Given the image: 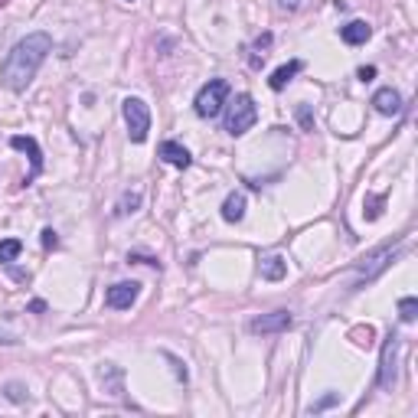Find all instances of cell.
<instances>
[{
  "instance_id": "7",
  "label": "cell",
  "mask_w": 418,
  "mask_h": 418,
  "mask_svg": "<svg viewBox=\"0 0 418 418\" xmlns=\"http://www.w3.org/2000/svg\"><path fill=\"white\" fill-rule=\"evenodd\" d=\"M10 147H13V151H27V154H29V163H33V170H29V177L23 180V187H29V183H33L39 173H43V151H39L36 137H29V134H13V137H10Z\"/></svg>"
},
{
  "instance_id": "11",
  "label": "cell",
  "mask_w": 418,
  "mask_h": 418,
  "mask_svg": "<svg viewBox=\"0 0 418 418\" xmlns=\"http://www.w3.org/2000/svg\"><path fill=\"white\" fill-rule=\"evenodd\" d=\"M370 36H372V27L366 20H350L346 27H340V39L346 46H363Z\"/></svg>"
},
{
  "instance_id": "12",
  "label": "cell",
  "mask_w": 418,
  "mask_h": 418,
  "mask_svg": "<svg viewBox=\"0 0 418 418\" xmlns=\"http://www.w3.org/2000/svg\"><path fill=\"white\" fill-rule=\"evenodd\" d=\"M372 108L379 114H399L402 112V95L396 88H379V92L372 95Z\"/></svg>"
},
{
  "instance_id": "2",
  "label": "cell",
  "mask_w": 418,
  "mask_h": 418,
  "mask_svg": "<svg viewBox=\"0 0 418 418\" xmlns=\"http://www.w3.org/2000/svg\"><path fill=\"white\" fill-rule=\"evenodd\" d=\"M121 114H124V124H128V137L134 144H144L147 134H151V108L144 98H124L121 102Z\"/></svg>"
},
{
  "instance_id": "22",
  "label": "cell",
  "mask_w": 418,
  "mask_h": 418,
  "mask_svg": "<svg viewBox=\"0 0 418 418\" xmlns=\"http://www.w3.org/2000/svg\"><path fill=\"white\" fill-rule=\"evenodd\" d=\"M350 337H353V340H356V343H360V346H370V343H372V337H376V333H372V327H370V323H366V327H356V330H353Z\"/></svg>"
},
{
  "instance_id": "32",
  "label": "cell",
  "mask_w": 418,
  "mask_h": 418,
  "mask_svg": "<svg viewBox=\"0 0 418 418\" xmlns=\"http://www.w3.org/2000/svg\"><path fill=\"white\" fill-rule=\"evenodd\" d=\"M128 4H134V0H128Z\"/></svg>"
},
{
  "instance_id": "31",
  "label": "cell",
  "mask_w": 418,
  "mask_h": 418,
  "mask_svg": "<svg viewBox=\"0 0 418 418\" xmlns=\"http://www.w3.org/2000/svg\"><path fill=\"white\" fill-rule=\"evenodd\" d=\"M29 311H36V314H43V311H46V304H43V301H33V304H29Z\"/></svg>"
},
{
  "instance_id": "17",
  "label": "cell",
  "mask_w": 418,
  "mask_h": 418,
  "mask_svg": "<svg viewBox=\"0 0 418 418\" xmlns=\"http://www.w3.org/2000/svg\"><path fill=\"white\" fill-rule=\"evenodd\" d=\"M98 379H102V386L112 392V396H121V370H118V366L104 363L102 370H98Z\"/></svg>"
},
{
  "instance_id": "19",
  "label": "cell",
  "mask_w": 418,
  "mask_h": 418,
  "mask_svg": "<svg viewBox=\"0 0 418 418\" xmlns=\"http://www.w3.org/2000/svg\"><path fill=\"white\" fill-rule=\"evenodd\" d=\"M399 317H402V323H415V317H418V301L415 297H402L399 301Z\"/></svg>"
},
{
  "instance_id": "24",
  "label": "cell",
  "mask_w": 418,
  "mask_h": 418,
  "mask_svg": "<svg viewBox=\"0 0 418 418\" xmlns=\"http://www.w3.org/2000/svg\"><path fill=\"white\" fill-rule=\"evenodd\" d=\"M297 121H301V128H304V131H314V118H311V108H307V104H301V108H297Z\"/></svg>"
},
{
  "instance_id": "5",
  "label": "cell",
  "mask_w": 418,
  "mask_h": 418,
  "mask_svg": "<svg viewBox=\"0 0 418 418\" xmlns=\"http://www.w3.org/2000/svg\"><path fill=\"white\" fill-rule=\"evenodd\" d=\"M399 346H402V337L399 333H389V340L382 346V356H379V389H392L396 386V363H399Z\"/></svg>"
},
{
  "instance_id": "25",
  "label": "cell",
  "mask_w": 418,
  "mask_h": 418,
  "mask_svg": "<svg viewBox=\"0 0 418 418\" xmlns=\"http://www.w3.org/2000/svg\"><path fill=\"white\" fill-rule=\"evenodd\" d=\"M128 262H137V265H154V268H161V262H157V258H151V255H137V252H131V255H128Z\"/></svg>"
},
{
  "instance_id": "10",
  "label": "cell",
  "mask_w": 418,
  "mask_h": 418,
  "mask_svg": "<svg viewBox=\"0 0 418 418\" xmlns=\"http://www.w3.org/2000/svg\"><path fill=\"white\" fill-rule=\"evenodd\" d=\"M392 258H396V252H392L389 245H382V248H376L370 258H363V265H360V271H363V278L370 281V278H376L382 271V268L389 265Z\"/></svg>"
},
{
  "instance_id": "3",
  "label": "cell",
  "mask_w": 418,
  "mask_h": 418,
  "mask_svg": "<svg viewBox=\"0 0 418 418\" xmlns=\"http://www.w3.org/2000/svg\"><path fill=\"white\" fill-rule=\"evenodd\" d=\"M255 121H258V108H255V102H252V95L238 92L226 108V131L232 134V137H238V134H245Z\"/></svg>"
},
{
  "instance_id": "4",
  "label": "cell",
  "mask_w": 418,
  "mask_h": 418,
  "mask_svg": "<svg viewBox=\"0 0 418 418\" xmlns=\"http://www.w3.org/2000/svg\"><path fill=\"white\" fill-rule=\"evenodd\" d=\"M226 98H229V82H226V79H209L206 86L196 92V102H193V108H196V114H200V118H216V114L222 112Z\"/></svg>"
},
{
  "instance_id": "26",
  "label": "cell",
  "mask_w": 418,
  "mask_h": 418,
  "mask_svg": "<svg viewBox=\"0 0 418 418\" xmlns=\"http://www.w3.org/2000/svg\"><path fill=\"white\" fill-rule=\"evenodd\" d=\"M7 396H10L13 402H23V386H20V382H10V386H7Z\"/></svg>"
},
{
  "instance_id": "13",
  "label": "cell",
  "mask_w": 418,
  "mask_h": 418,
  "mask_svg": "<svg viewBox=\"0 0 418 418\" xmlns=\"http://www.w3.org/2000/svg\"><path fill=\"white\" fill-rule=\"evenodd\" d=\"M301 69H304V62H301V59H291L288 66L275 69V72H271V79H268V86H271V92H281V88H285L288 82H291V79H295L297 72H301Z\"/></svg>"
},
{
  "instance_id": "15",
  "label": "cell",
  "mask_w": 418,
  "mask_h": 418,
  "mask_svg": "<svg viewBox=\"0 0 418 418\" xmlns=\"http://www.w3.org/2000/svg\"><path fill=\"white\" fill-rule=\"evenodd\" d=\"M245 216V193H229L222 203V219L226 222H242Z\"/></svg>"
},
{
  "instance_id": "8",
  "label": "cell",
  "mask_w": 418,
  "mask_h": 418,
  "mask_svg": "<svg viewBox=\"0 0 418 418\" xmlns=\"http://www.w3.org/2000/svg\"><path fill=\"white\" fill-rule=\"evenodd\" d=\"M137 295H141V285H137V281H118V285H112L104 291V304L114 307V311H128V307L137 301Z\"/></svg>"
},
{
  "instance_id": "16",
  "label": "cell",
  "mask_w": 418,
  "mask_h": 418,
  "mask_svg": "<svg viewBox=\"0 0 418 418\" xmlns=\"http://www.w3.org/2000/svg\"><path fill=\"white\" fill-rule=\"evenodd\" d=\"M271 33H262V36L255 39V46H252V56H248V66L252 69H262L265 66V59H268V49H271Z\"/></svg>"
},
{
  "instance_id": "1",
  "label": "cell",
  "mask_w": 418,
  "mask_h": 418,
  "mask_svg": "<svg viewBox=\"0 0 418 418\" xmlns=\"http://www.w3.org/2000/svg\"><path fill=\"white\" fill-rule=\"evenodd\" d=\"M53 53V39L49 33H29L27 39H20L17 46L10 49L7 62L0 69V82L10 92H27V86L33 82V76L39 72L43 59Z\"/></svg>"
},
{
  "instance_id": "27",
  "label": "cell",
  "mask_w": 418,
  "mask_h": 418,
  "mask_svg": "<svg viewBox=\"0 0 418 418\" xmlns=\"http://www.w3.org/2000/svg\"><path fill=\"white\" fill-rule=\"evenodd\" d=\"M43 245H46V248H56L59 245V238H56V232H53V229H43Z\"/></svg>"
},
{
  "instance_id": "18",
  "label": "cell",
  "mask_w": 418,
  "mask_h": 418,
  "mask_svg": "<svg viewBox=\"0 0 418 418\" xmlns=\"http://www.w3.org/2000/svg\"><path fill=\"white\" fill-rule=\"evenodd\" d=\"M20 252H23V242H20V238H4V242H0V265L17 262Z\"/></svg>"
},
{
  "instance_id": "14",
  "label": "cell",
  "mask_w": 418,
  "mask_h": 418,
  "mask_svg": "<svg viewBox=\"0 0 418 418\" xmlns=\"http://www.w3.org/2000/svg\"><path fill=\"white\" fill-rule=\"evenodd\" d=\"M258 271H262V278H265V281H281V278L288 275V262L281 255H268V258H262Z\"/></svg>"
},
{
  "instance_id": "9",
  "label": "cell",
  "mask_w": 418,
  "mask_h": 418,
  "mask_svg": "<svg viewBox=\"0 0 418 418\" xmlns=\"http://www.w3.org/2000/svg\"><path fill=\"white\" fill-rule=\"evenodd\" d=\"M161 161L163 163H170V167H177V170H187L193 163V157H190V151L183 147V144H177V141H163L161 144Z\"/></svg>"
},
{
  "instance_id": "21",
  "label": "cell",
  "mask_w": 418,
  "mask_h": 418,
  "mask_svg": "<svg viewBox=\"0 0 418 418\" xmlns=\"http://www.w3.org/2000/svg\"><path fill=\"white\" fill-rule=\"evenodd\" d=\"M141 206V193H124V200H121V206H118V213H134V209Z\"/></svg>"
},
{
  "instance_id": "20",
  "label": "cell",
  "mask_w": 418,
  "mask_h": 418,
  "mask_svg": "<svg viewBox=\"0 0 418 418\" xmlns=\"http://www.w3.org/2000/svg\"><path fill=\"white\" fill-rule=\"evenodd\" d=\"M363 206H366V209H363V216H366V219L372 222V219H379V216H382L386 196H366V203H363Z\"/></svg>"
},
{
  "instance_id": "23",
  "label": "cell",
  "mask_w": 418,
  "mask_h": 418,
  "mask_svg": "<svg viewBox=\"0 0 418 418\" xmlns=\"http://www.w3.org/2000/svg\"><path fill=\"white\" fill-rule=\"evenodd\" d=\"M337 402H340V396H337V392H330V396H323L321 402H314L311 412H323V409H330V405H337Z\"/></svg>"
},
{
  "instance_id": "30",
  "label": "cell",
  "mask_w": 418,
  "mask_h": 418,
  "mask_svg": "<svg viewBox=\"0 0 418 418\" xmlns=\"http://www.w3.org/2000/svg\"><path fill=\"white\" fill-rule=\"evenodd\" d=\"M278 7H281V10H295V7H297V0H281Z\"/></svg>"
},
{
  "instance_id": "29",
  "label": "cell",
  "mask_w": 418,
  "mask_h": 418,
  "mask_svg": "<svg viewBox=\"0 0 418 418\" xmlns=\"http://www.w3.org/2000/svg\"><path fill=\"white\" fill-rule=\"evenodd\" d=\"M356 76H360L363 82H372V79H376V66H363L360 72H356Z\"/></svg>"
},
{
  "instance_id": "6",
  "label": "cell",
  "mask_w": 418,
  "mask_h": 418,
  "mask_svg": "<svg viewBox=\"0 0 418 418\" xmlns=\"http://www.w3.org/2000/svg\"><path fill=\"white\" fill-rule=\"evenodd\" d=\"M295 327V317L288 311H271V314H262V317H255V321L248 323V330L252 333H262V337H268V333H285Z\"/></svg>"
},
{
  "instance_id": "28",
  "label": "cell",
  "mask_w": 418,
  "mask_h": 418,
  "mask_svg": "<svg viewBox=\"0 0 418 418\" xmlns=\"http://www.w3.org/2000/svg\"><path fill=\"white\" fill-rule=\"evenodd\" d=\"M20 337L13 330H10V327H4V323H0V343H17Z\"/></svg>"
}]
</instances>
